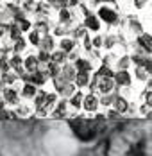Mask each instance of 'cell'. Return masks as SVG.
I'll use <instances>...</instances> for the list:
<instances>
[{
	"label": "cell",
	"instance_id": "obj_1",
	"mask_svg": "<svg viewBox=\"0 0 152 156\" xmlns=\"http://www.w3.org/2000/svg\"><path fill=\"white\" fill-rule=\"evenodd\" d=\"M111 156H150L149 138L138 131H120L109 142Z\"/></svg>",
	"mask_w": 152,
	"mask_h": 156
},
{
	"label": "cell",
	"instance_id": "obj_2",
	"mask_svg": "<svg viewBox=\"0 0 152 156\" xmlns=\"http://www.w3.org/2000/svg\"><path fill=\"white\" fill-rule=\"evenodd\" d=\"M70 127L82 142H91L100 133L102 122L98 119H82V117H79V119L70 120Z\"/></svg>",
	"mask_w": 152,
	"mask_h": 156
},
{
	"label": "cell",
	"instance_id": "obj_3",
	"mask_svg": "<svg viewBox=\"0 0 152 156\" xmlns=\"http://www.w3.org/2000/svg\"><path fill=\"white\" fill-rule=\"evenodd\" d=\"M98 16H100L102 20L109 22V23H115V22H116V13L111 11V9H106V7H102V9L98 11Z\"/></svg>",
	"mask_w": 152,
	"mask_h": 156
},
{
	"label": "cell",
	"instance_id": "obj_4",
	"mask_svg": "<svg viewBox=\"0 0 152 156\" xmlns=\"http://www.w3.org/2000/svg\"><path fill=\"white\" fill-rule=\"evenodd\" d=\"M86 25L90 27V29H93V31H97L100 25H98V20L95 18V16H88V20H86Z\"/></svg>",
	"mask_w": 152,
	"mask_h": 156
},
{
	"label": "cell",
	"instance_id": "obj_5",
	"mask_svg": "<svg viewBox=\"0 0 152 156\" xmlns=\"http://www.w3.org/2000/svg\"><path fill=\"white\" fill-rule=\"evenodd\" d=\"M63 48L64 50H72L74 48V41L72 40H63Z\"/></svg>",
	"mask_w": 152,
	"mask_h": 156
},
{
	"label": "cell",
	"instance_id": "obj_6",
	"mask_svg": "<svg viewBox=\"0 0 152 156\" xmlns=\"http://www.w3.org/2000/svg\"><path fill=\"white\" fill-rule=\"evenodd\" d=\"M95 106H97L95 99H93V97H88V99H86V108H88V109H93Z\"/></svg>",
	"mask_w": 152,
	"mask_h": 156
},
{
	"label": "cell",
	"instance_id": "obj_7",
	"mask_svg": "<svg viewBox=\"0 0 152 156\" xmlns=\"http://www.w3.org/2000/svg\"><path fill=\"white\" fill-rule=\"evenodd\" d=\"M30 41H32V43H38V32H32V34H30Z\"/></svg>",
	"mask_w": 152,
	"mask_h": 156
},
{
	"label": "cell",
	"instance_id": "obj_8",
	"mask_svg": "<svg viewBox=\"0 0 152 156\" xmlns=\"http://www.w3.org/2000/svg\"><path fill=\"white\" fill-rule=\"evenodd\" d=\"M20 25H22V31H27V29L30 27V23H29V22H22Z\"/></svg>",
	"mask_w": 152,
	"mask_h": 156
},
{
	"label": "cell",
	"instance_id": "obj_9",
	"mask_svg": "<svg viewBox=\"0 0 152 156\" xmlns=\"http://www.w3.org/2000/svg\"><path fill=\"white\" fill-rule=\"evenodd\" d=\"M143 4H145V0H136V5H138V7H141Z\"/></svg>",
	"mask_w": 152,
	"mask_h": 156
},
{
	"label": "cell",
	"instance_id": "obj_10",
	"mask_svg": "<svg viewBox=\"0 0 152 156\" xmlns=\"http://www.w3.org/2000/svg\"><path fill=\"white\" fill-rule=\"evenodd\" d=\"M98 2H109V0H98Z\"/></svg>",
	"mask_w": 152,
	"mask_h": 156
},
{
	"label": "cell",
	"instance_id": "obj_11",
	"mask_svg": "<svg viewBox=\"0 0 152 156\" xmlns=\"http://www.w3.org/2000/svg\"><path fill=\"white\" fill-rule=\"evenodd\" d=\"M0 34H2V29H0Z\"/></svg>",
	"mask_w": 152,
	"mask_h": 156
}]
</instances>
